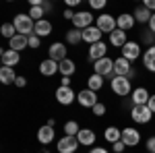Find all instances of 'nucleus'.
<instances>
[{
    "mask_svg": "<svg viewBox=\"0 0 155 153\" xmlns=\"http://www.w3.org/2000/svg\"><path fill=\"white\" fill-rule=\"evenodd\" d=\"M95 25H97V29H99L101 33H112V31L118 29V23H116V19H114L112 15H99L95 19Z\"/></svg>",
    "mask_w": 155,
    "mask_h": 153,
    "instance_id": "4",
    "label": "nucleus"
},
{
    "mask_svg": "<svg viewBox=\"0 0 155 153\" xmlns=\"http://www.w3.org/2000/svg\"><path fill=\"white\" fill-rule=\"evenodd\" d=\"M0 33H2V35L6 37L8 42H11L12 37L17 35V29H15V25H12V23H4L2 27H0Z\"/></svg>",
    "mask_w": 155,
    "mask_h": 153,
    "instance_id": "32",
    "label": "nucleus"
},
{
    "mask_svg": "<svg viewBox=\"0 0 155 153\" xmlns=\"http://www.w3.org/2000/svg\"><path fill=\"white\" fill-rule=\"evenodd\" d=\"M122 58L130 60V62L141 58V44L139 42H126L124 48H122Z\"/></svg>",
    "mask_w": 155,
    "mask_h": 153,
    "instance_id": "10",
    "label": "nucleus"
},
{
    "mask_svg": "<svg viewBox=\"0 0 155 153\" xmlns=\"http://www.w3.org/2000/svg\"><path fill=\"white\" fill-rule=\"evenodd\" d=\"M54 135H56V132H54V128H52V126H48V124H44L41 128L37 130V141L41 143V145H48V143L54 141Z\"/></svg>",
    "mask_w": 155,
    "mask_h": 153,
    "instance_id": "20",
    "label": "nucleus"
},
{
    "mask_svg": "<svg viewBox=\"0 0 155 153\" xmlns=\"http://www.w3.org/2000/svg\"><path fill=\"white\" fill-rule=\"evenodd\" d=\"M112 91L120 97H126L132 93V83L128 77H112Z\"/></svg>",
    "mask_w": 155,
    "mask_h": 153,
    "instance_id": "2",
    "label": "nucleus"
},
{
    "mask_svg": "<svg viewBox=\"0 0 155 153\" xmlns=\"http://www.w3.org/2000/svg\"><path fill=\"white\" fill-rule=\"evenodd\" d=\"M124 149H126V145H124V143H122V141L114 143V153H122V151H124Z\"/></svg>",
    "mask_w": 155,
    "mask_h": 153,
    "instance_id": "40",
    "label": "nucleus"
},
{
    "mask_svg": "<svg viewBox=\"0 0 155 153\" xmlns=\"http://www.w3.org/2000/svg\"><path fill=\"white\" fill-rule=\"evenodd\" d=\"M79 124H77V122H74V120H68V122H66V124H64V132H66V135H68V137H77V135H79Z\"/></svg>",
    "mask_w": 155,
    "mask_h": 153,
    "instance_id": "34",
    "label": "nucleus"
},
{
    "mask_svg": "<svg viewBox=\"0 0 155 153\" xmlns=\"http://www.w3.org/2000/svg\"><path fill=\"white\" fill-rule=\"evenodd\" d=\"M15 85H17V87H19V89H23L25 85H27V79H25V77H21V75H19V77H17V81H15Z\"/></svg>",
    "mask_w": 155,
    "mask_h": 153,
    "instance_id": "39",
    "label": "nucleus"
},
{
    "mask_svg": "<svg viewBox=\"0 0 155 153\" xmlns=\"http://www.w3.org/2000/svg\"><path fill=\"white\" fill-rule=\"evenodd\" d=\"M145 6H147L149 11H155V0H145Z\"/></svg>",
    "mask_w": 155,
    "mask_h": 153,
    "instance_id": "43",
    "label": "nucleus"
},
{
    "mask_svg": "<svg viewBox=\"0 0 155 153\" xmlns=\"http://www.w3.org/2000/svg\"><path fill=\"white\" fill-rule=\"evenodd\" d=\"M116 23H118V29H122V31H130L132 27L137 25V19H134V15L124 12V15L116 17Z\"/></svg>",
    "mask_w": 155,
    "mask_h": 153,
    "instance_id": "19",
    "label": "nucleus"
},
{
    "mask_svg": "<svg viewBox=\"0 0 155 153\" xmlns=\"http://www.w3.org/2000/svg\"><path fill=\"white\" fill-rule=\"evenodd\" d=\"M0 60H2V66H11V68H15V66L21 62V54L8 48V50H2V54H0Z\"/></svg>",
    "mask_w": 155,
    "mask_h": 153,
    "instance_id": "14",
    "label": "nucleus"
},
{
    "mask_svg": "<svg viewBox=\"0 0 155 153\" xmlns=\"http://www.w3.org/2000/svg\"><path fill=\"white\" fill-rule=\"evenodd\" d=\"M128 39H126V31H122V29H116V31H112L110 33V44L114 48H124Z\"/></svg>",
    "mask_w": 155,
    "mask_h": 153,
    "instance_id": "27",
    "label": "nucleus"
},
{
    "mask_svg": "<svg viewBox=\"0 0 155 153\" xmlns=\"http://www.w3.org/2000/svg\"><path fill=\"white\" fill-rule=\"evenodd\" d=\"M12 25H15V29H17V33L19 35H27L31 37L35 33V21L29 17V15H17L15 19H12Z\"/></svg>",
    "mask_w": 155,
    "mask_h": 153,
    "instance_id": "1",
    "label": "nucleus"
},
{
    "mask_svg": "<svg viewBox=\"0 0 155 153\" xmlns=\"http://www.w3.org/2000/svg\"><path fill=\"white\" fill-rule=\"evenodd\" d=\"M93 25V15L89 11H79L74 12V19H72V27L74 29H79V31H83L87 27H91Z\"/></svg>",
    "mask_w": 155,
    "mask_h": 153,
    "instance_id": "5",
    "label": "nucleus"
},
{
    "mask_svg": "<svg viewBox=\"0 0 155 153\" xmlns=\"http://www.w3.org/2000/svg\"><path fill=\"white\" fill-rule=\"evenodd\" d=\"M132 71V62L130 60H126V58H116L114 60V75L116 77H128Z\"/></svg>",
    "mask_w": 155,
    "mask_h": 153,
    "instance_id": "13",
    "label": "nucleus"
},
{
    "mask_svg": "<svg viewBox=\"0 0 155 153\" xmlns=\"http://www.w3.org/2000/svg\"><path fill=\"white\" fill-rule=\"evenodd\" d=\"M89 153H107V149H104V147H95V149H91Z\"/></svg>",
    "mask_w": 155,
    "mask_h": 153,
    "instance_id": "45",
    "label": "nucleus"
},
{
    "mask_svg": "<svg viewBox=\"0 0 155 153\" xmlns=\"http://www.w3.org/2000/svg\"><path fill=\"white\" fill-rule=\"evenodd\" d=\"M83 42V31H79V29H68L66 31V44H71V46H79Z\"/></svg>",
    "mask_w": 155,
    "mask_h": 153,
    "instance_id": "28",
    "label": "nucleus"
},
{
    "mask_svg": "<svg viewBox=\"0 0 155 153\" xmlns=\"http://www.w3.org/2000/svg\"><path fill=\"white\" fill-rule=\"evenodd\" d=\"M104 114H106V106L101 101H97L95 106H93V116H104Z\"/></svg>",
    "mask_w": 155,
    "mask_h": 153,
    "instance_id": "35",
    "label": "nucleus"
},
{
    "mask_svg": "<svg viewBox=\"0 0 155 153\" xmlns=\"http://www.w3.org/2000/svg\"><path fill=\"white\" fill-rule=\"evenodd\" d=\"M66 52H68V50H66V46H64V44H62V42H56V44H52V46H50V50H48V58H52V60H56V62H62V60H66L68 58V56H66Z\"/></svg>",
    "mask_w": 155,
    "mask_h": 153,
    "instance_id": "12",
    "label": "nucleus"
},
{
    "mask_svg": "<svg viewBox=\"0 0 155 153\" xmlns=\"http://www.w3.org/2000/svg\"><path fill=\"white\" fill-rule=\"evenodd\" d=\"M93 71H95V75H101V77H112V72H114V60L107 58V56L97 60V62H93Z\"/></svg>",
    "mask_w": 155,
    "mask_h": 153,
    "instance_id": "7",
    "label": "nucleus"
},
{
    "mask_svg": "<svg viewBox=\"0 0 155 153\" xmlns=\"http://www.w3.org/2000/svg\"><path fill=\"white\" fill-rule=\"evenodd\" d=\"M74 71H77V64H74V60L66 58L60 62V75L62 77H71V75H74Z\"/></svg>",
    "mask_w": 155,
    "mask_h": 153,
    "instance_id": "29",
    "label": "nucleus"
},
{
    "mask_svg": "<svg viewBox=\"0 0 155 153\" xmlns=\"http://www.w3.org/2000/svg\"><path fill=\"white\" fill-rule=\"evenodd\" d=\"M33 35H37V37H48V35H52V23H50L48 19L37 21V23H35V33H33Z\"/></svg>",
    "mask_w": 155,
    "mask_h": 153,
    "instance_id": "24",
    "label": "nucleus"
},
{
    "mask_svg": "<svg viewBox=\"0 0 155 153\" xmlns=\"http://www.w3.org/2000/svg\"><path fill=\"white\" fill-rule=\"evenodd\" d=\"M120 141L126 147H137L141 143V132L137 128H132V126H126V128H122V139Z\"/></svg>",
    "mask_w": 155,
    "mask_h": 153,
    "instance_id": "6",
    "label": "nucleus"
},
{
    "mask_svg": "<svg viewBox=\"0 0 155 153\" xmlns=\"http://www.w3.org/2000/svg\"><path fill=\"white\" fill-rule=\"evenodd\" d=\"M143 66L147 68L149 72H155V46L147 48L143 54Z\"/></svg>",
    "mask_w": 155,
    "mask_h": 153,
    "instance_id": "23",
    "label": "nucleus"
},
{
    "mask_svg": "<svg viewBox=\"0 0 155 153\" xmlns=\"http://www.w3.org/2000/svg\"><path fill=\"white\" fill-rule=\"evenodd\" d=\"M41 6H44V11H46V12H48V11H52V4H50V2H44Z\"/></svg>",
    "mask_w": 155,
    "mask_h": 153,
    "instance_id": "47",
    "label": "nucleus"
},
{
    "mask_svg": "<svg viewBox=\"0 0 155 153\" xmlns=\"http://www.w3.org/2000/svg\"><path fill=\"white\" fill-rule=\"evenodd\" d=\"M106 52H107V46L104 42H97L93 46H89V60L91 62H97V60L106 58Z\"/></svg>",
    "mask_w": 155,
    "mask_h": 153,
    "instance_id": "16",
    "label": "nucleus"
},
{
    "mask_svg": "<svg viewBox=\"0 0 155 153\" xmlns=\"http://www.w3.org/2000/svg\"><path fill=\"white\" fill-rule=\"evenodd\" d=\"M81 0H66V6H77Z\"/></svg>",
    "mask_w": 155,
    "mask_h": 153,
    "instance_id": "46",
    "label": "nucleus"
},
{
    "mask_svg": "<svg viewBox=\"0 0 155 153\" xmlns=\"http://www.w3.org/2000/svg\"><path fill=\"white\" fill-rule=\"evenodd\" d=\"M44 15H46V11H44V6H31V8H29V17H31V19L35 21V23L44 19Z\"/></svg>",
    "mask_w": 155,
    "mask_h": 153,
    "instance_id": "33",
    "label": "nucleus"
},
{
    "mask_svg": "<svg viewBox=\"0 0 155 153\" xmlns=\"http://www.w3.org/2000/svg\"><path fill=\"white\" fill-rule=\"evenodd\" d=\"M17 72H15V68H11V66H2L0 68V83L2 85H15V81H17Z\"/></svg>",
    "mask_w": 155,
    "mask_h": 153,
    "instance_id": "22",
    "label": "nucleus"
},
{
    "mask_svg": "<svg viewBox=\"0 0 155 153\" xmlns=\"http://www.w3.org/2000/svg\"><path fill=\"white\" fill-rule=\"evenodd\" d=\"M89 4H91V8H97V11H99V8L106 6V0H91Z\"/></svg>",
    "mask_w": 155,
    "mask_h": 153,
    "instance_id": "38",
    "label": "nucleus"
},
{
    "mask_svg": "<svg viewBox=\"0 0 155 153\" xmlns=\"http://www.w3.org/2000/svg\"><path fill=\"white\" fill-rule=\"evenodd\" d=\"M83 42H87L89 46H93V44H97V42H101V31L97 29V25H91V27L83 29Z\"/></svg>",
    "mask_w": 155,
    "mask_h": 153,
    "instance_id": "17",
    "label": "nucleus"
},
{
    "mask_svg": "<svg viewBox=\"0 0 155 153\" xmlns=\"http://www.w3.org/2000/svg\"><path fill=\"white\" fill-rule=\"evenodd\" d=\"M74 99H77V95H74V91H72V87L60 85L58 89H56V101H58V104H62V106H71Z\"/></svg>",
    "mask_w": 155,
    "mask_h": 153,
    "instance_id": "8",
    "label": "nucleus"
},
{
    "mask_svg": "<svg viewBox=\"0 0 155 153\" xmlns=\"http://www.w3.org/2000/svg\"><path fill=\"white\" fill-rule=\"evenodd\" d=\"M130 118L137 124H149L151 118H153V112L149 110V106H132L130 108Z\"/></svg>",
    "mask_w": 155,
    "mask_h": 153,
    "instance_id": "3",
    "label": "nucleus"
},
{
    "mask_svg": "<svg viewBox=\"0 0 155 153\" xmlns=\"http://www.w3.org/2000/svg\"><path fill=\"white\" fill-rule=\"evenodd\" d=\"M130 99H132V106H147L149 99H151V93L145 87H137V89H132Z\"/></svg>",
    "mask_w": 155,
    "mask_h": 153,
    "instance_id": "11",
    "label": "nucleus"
},
{
    "mask_svg": "<svg viewBox=\"0 0 155 153\" xmlns=\"http://www.w3.org/2000/svg\"><path fill=\"white\" fill-rule=\"evenodd\" d=\"M64 19H68V21H72V19H74V12H72L71 8H66V11H64Z\"/></svg>",
    "mask_w": 155,
    "mask_h": 153,
    "instance_id": "41",
    "label": "nucleus"
},
{
    "mask_svg": "<svg viewBox=\"0 0 155 153\" xmlns=\"http://www.w3.org/2000/svg\"><path fill=\"white\" fill-rule=\"evenodd\" d=\"M104 137H106V141H110L114 145V143H118L120 139H122V130L116 128V126H107L106 132H104Z\"/></svg>",
    "mask_w": 155,
    "mask_h": 153,
    "instance_id": "31",
    "label": "nucleus"
},
{
    "mask_svg": "<svg viewBox=\"0 0 155 153\" xmlns=\"http://www.w3.org/2000/svg\"><path fill=\"white\" fill-rule=\"evenodd\" d=\"M79 104L83 108H91L93 110V106L97 104V93L95 91H91V89H83V91H79Z\"/></svg>",
    "mask_w": 155,
    "mask_h": 153,
    "instance_id": "15",
    "label": "nucleus"
},
{
    "mask_svg": "<svg viewBox=\"0 0 155 153\" xmlns=\"http://www.w3.org/2000/svg\"><path fill=\"white\" fill-rule=\"evenodd\" d=\"M77 139H79V145L91 147V145L95 143V132H93L91 128H81V130H79V135H77Z\"/></svg>",
    "mask_w": 155,
    "mask_h": 153,
    "instance_id": "21",
    "label": "nucleus"
},
{
    "mask_svg": "<svg viewBox=\"0 0 155 153\" xmlns=\"http://www.w3.org/2000/svg\"><path fill=\"white\" fill-rule=\"evenodd\" d=\"M101 87H104V77L93 72V75H91V77L87 79V89H91V91H95V93H97V91H99Z\"/></svg>",
    "mask_w": 155,
    "mask_h": 153,
    "instance_id": "30",
    "label": "nucleus"
},
{
    "mask_svg": "<svg viewBox=\"0 0 155 153\" xmlns=\"http://www.w3.org/2000/svg\"><path fill=\"white\" fill-rule=\"evenodd\" d=\"M39 72L44 75V77H52V75H56V72H60V64L56 62V60H44L41 64H39Z\"/></svg>",
    "mask_w": 155,
    "mask_h": 153,
    "instance_id": "18",
    "label": "nucleus"
},
{
    "mask_svg": "<svg viewBox=\"0 0 155 153\" xmlns=\"http://www.w3.org/2000/svg\"><path fill=\"white\" fill-rule=\"evenodd\" d=\"M77 147H79V139H77V137L64 135V137L58 141V147H56V149H58V153H74Z\"/></svg>",
    "mask_w": 155,
    "mask_h": 153,
    "instance_id": "9",
    "label": "nucleus"
},
{
    "mask_svg": "<svg viewBox=\"0 0 155 153\" xmlns=\"http://www.w3.org/2000/svg\"><path fill=\"white\" fill-rule=\"evenodd\" d=\"M149 31L155 33V12H153V17H151V21H149Z\"/></svg>",
    "mask_w": 155,
    "mask_h": 153,
    "instance_id": "44",
    "label": "nucleus"
},
{
    "mask_svg": "<svg viewBox=\"0 0 155 153\" xmlns=\"http://www.w3.org/2000/svg\"><path fill=\"white\" fill-rule=\"evenodd\" d=\"M132 15H134V19H137V23H147L149 25V21H151V17H153V12L149 11V8H147V6H137V11L132 12Z\"/></svg>",
    "mask_w": 155,
    "mask_h": 153,
    "instance_id": "26",
    "label": "nucleus"
},
{
    "mask_svg": "<svg viewBox=\"0 0 155 153\" xmlns=\"http://www.w3.org/2000/svg\"><path fill=\"white\" fill-rule=\"evenodd\" d=\"M27 46H29V37H27V35H19V33L8 42V48L15 50V52H21V50H25Z\"/></svg>",
    "mask_w": 155,
    "mask_h": 153,
    "instance_id": "25",
    "label": "nucleus"
},
{
    "mask_svg": "<svg viewBox=\"0 0 155 153\" xmlns=\"http://www.w3.org/2000/svg\"><path fill=\"white\" fill-rule=\"evenodd\" d=\"M147 106H149V110L155 114V95H151V99H149V104H147Z\"/></svg>",
    "mask_w": 155,
    "mask_h": 153,
    "instance_id": "42",
    "label": "nucleus"
},
{
    "mask_svg": "<svg viewBox=\"0 0 155 153\" xmlns=\"http://www.w3.org/2000/svg\"><path fill=\"white\" fill-rule=\"evenodd\" d=\"M39 46H41V37H37V35H31V37H29V48L37 50Z\"/></svg>",
    "mask_w": 155,
    "mask_h": 153,
    "instance_id": "36",
    "label": "nucleus"
},
{
    "mask_svg": "<svg viewBox=\"0 0 155 153\" xmlns=\"http://www.w3.org/2000/svg\"><path fill=\"white\" fill-rule=\"evenodd\" d=\"M145 147H147V151H149V153H155V137H149L147 143H145Z\"/></svg>",
    "mask_w": 155,
    "mask_h": 153,
    "instance_id": "37",
    "label": "nucleus"
}]
</instances>
